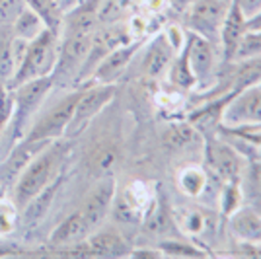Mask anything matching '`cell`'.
Segmentation results:
<instances>
[{"mask_svg":"<svg viewBox=\"0 0 261 259\" xmlns=\"http://www.w3.org/2000/svg\"><path fill=\"white\" fill-rule=\"evenodd\" d=\"M240 189L246 203L261 197V160L246 158V166L240 177Z\"/></svg>","mask_w":261,"mask_h":259,"instance_id":"cell-22","label":"cell"},{"mask_svg":"<svg viewBox=\"0 0 261 259\" xmlns=\"http://www.w3.org/2000/svg\"><path fill=\"white\" fill-rule=\"evenodd\" d=\"M246 203L244 195L240 189V184H222V191H220V209L224 218H228L238 206Z\"/></svg>","mask_w":261,"mask_h":259,"instance_id":"cell-30","label":"cell"},{"mask_svg":"<svg viewBox=\"0 0 261 259\" xmlns=\"http://www.w3.org/2000/svg\"><path fill=\"white\" fill-rule=\"evenodd\" d=\"M158 249L164 253V257H207L205 249L177 238H164L158 244Z\"/></svg>","mask_w":261,"mask_h":259,"instance_id":"cell-27","label":"cell"},{"mask_svg":"<svg viewBox=\"0 0 261 259\" xmlns=\"http://www.w3.org/2000/svg\"><path fill=\"white\" fill-rule=\"evenodd\" d=\"M45 28H47V25L43 23V20H41L32 8L25 6V8L20 12V16L16 18V22H14V35L32 41V39H35L39 33L43 32Z\"/></svg>","mask_w":261,"mask_h":259,"instance_id":"cell-26","label":"cell"},{"mask_svg":"<svg viewBox=\"0 0 261 259\" xmlns=\"http://www.w3.org/2000/svg\"><path fill=\"white\" fill-rule=\"evenodd\" d=\"M80 90H82V88H80ZM80 90L72 92V94L66 96L65 99H61L45 117H41L33 125V129L25 135V139H30V141L53 142L55 139L63 137L66 133V129H68L70 119H72L74 106H76L78 96H80Z\"/></svg>","mask_w":261,"mask_h":259,"instance_id":"cell-9","label":"cell"},{"mask_svg":"<svg viewBox=\"0 0 261 259\" xmlns=\"http://www.w3.org/2000/svg\"><path fill=\"white\" fill-rule=\"evenodd\" d=\"M228 230L238 242L261 244V213L250 203L238 206L228 216Z\"/></svg>","mask_w":261,"mask_h":259,"instance_id":"cell-15","label":"cell"},{"mask_svg":"<svg viewBox=\"0 0 261 259\" xmlns=\"http://www.w3.org/2000/svg\"><path fill=\"white\" fill-rule=\"evenodd\" d=\"M166 76H168V82L177 88H184V90L195 88V76H193L191 68H189V59H187L185 45L181 47V51L174 57V61H172Z\"/></svg>","mask_w":261,"mask_h":259,"instance_id":"cell-21","label":"cell"},{"mask_svg":"<svg viewBox=\"0 0 261 259\" xmlns=\"http://www.w3.org/2000/svg\"><path fill=\"white\" fill-rule=\"evenodd\" d=\"M61 185H63V175L57 173V175H55L49 184L45 185L39 193L33 195L32 199L20 209V211H22L23 226L35 228L41 220H43L45 216H47V213H49L51 205H53L55 197H57V191L61 189Z\"/></svg>","mask_w":261,"mask_h":259,"instance_id":"cell-16","label":"cell"},{"mask_svg":"<svg viewBox=\"0 0 261 259\" xmlns=\"http://www.w3.org/2000/svg\"><path fill=\"white\" fill-rule=\"evenodd\" d=\"M203 142V133L187 119L179 123H172L164 133V144L172 150H187L193 144Z\"/></svg>","mask_w":261,"mask_h":259,"instance_id":"cell-20","label":"cell"},{"mask_svg":"<svg viewBox=\"0 0 261 259\" xmlns=\"http://www.w3.org/2000/svg\"><path fill=\"white\" fill-rule=\"evenodd\" d=\"M14 72H16V66L12 57V39H2L0 41V82L8 84Z\"/></svg>","mask_w":261,"mask_h":259,"instance_id":"cell-31","label":"cell"},{"mask_svg":"<svg viewBox=\"0 0 261 259\" xmlns=\"http://www.w3.org/2000/svg\"><path fill=\"white\" fill-rule=\"evenodd\" d=\"M141 45H142V39H137V41H130V43L121 45L117 49L109 51L99 61V65L96 66V70H94V74H92L90 80L99 82V84H113L125 72V68L129 66L130 59L135 57V53L141 49Z\"/></svg>","mask_w":261,"mask_h":259,"instance_id":"cell-13","label":"cell"},{"mask_svg":"<svg viewBox=\"0 0 261 259\" xmlns=\"http://www.w3.org/2000/svg\"><path fill=\"white\" fill-rule=\"evenodd\" d=\"M16 226V205L0 203V236L10 234Z\"/></svg>","mask_w":261,"mask_h":259,"instance_id":"cell-34","label":"cell"},{"mask_svg":"<svg viewBox=\"0 0 261 259\" xmlns=\"http://www.w3.org/2000/svg\"><path fill=\"white\" fill-rule=\"evenodd\" d=\"M57 164H59V150L57 148H45L35 158L30 166L20 173L14 185V205L16 209H22L33 195H37L45 185L49 184L57 175Z\"/></svg>","mask_w":261,"mask_h":259,"instance_id":"cell-2","label":"cell"},{"mask_svg":"<svg viewBox=\"0 0 261 259\" xmlns=\"http://www.w3.org/2000/svg\"><path fill=\"white\" fill-rule=\"evenodd\" d=\"M135 0H103L98 8V23L121 22L133 12Z\"/></svg>","mask_w":261,"mask_h":259,"instance_id":"cell-28","label":"cell"},{"mask_svg":"<svg viewBox=\"0 0 261 259\" xmlns=\"http://www.w3.org/2000/svg\"><path fill=\"white\" fill-rule=\"evenodd\" d=\"M246 22L248 20L244 18V14L240 12V8L234 4V0H232L228 14H226V18L222 22V28H220V35H218V45L222 49V57H224L226 63L234 61L236 55H238L240 45H242L246 33H248Z\"/></svg>","mask_w":261,"mask_h":259,"instance_id":"cell-14","label":"cell"},{"mask_svg":"<svg viewBox=\"0 0 261 259\" xmlns=\"http://www.w3.org/2000/svg\"><path fill=\"white\" fill-rule=\"evenodd\" d=\"M14 109V97L10 96V90L4 82H0V129L12 119Z\"/></svg>","mask_w":261,"mask_h":259,"instance_id":"cell-33","label":"cell"},{"mask_svg":"<svg viewBox=\"0 0 261 259\" xmlns=\"http://www.w3.org/2000/svg\"><path fill=\"white\" fill-rule=\"evenodd\" d=\"M175 224L179 230H184L185 234H189L191 238L201 236L208 230V215L205 211H199L197 206L189 209L184 206V211H179V215L175 218Z\"/></svg>","mask_w":261,"mask_h":259,"instance_id":"cell-23","label":"cell"},{"mask_svg":"<svg viewBox=\"0 0 261 259\" xmlns=\"http://www.w3.org/2000/svg\"><path fill=\"white\" fill-rule=\"evenodd\" d=\"M28 8H32L43 23L53 30L55 33H59L61 25H63V10H61V2L59 0H23Z\"/></svg>","mask_w":261,"mask_h":259,"instance_id":"cell-24","label":"cell"},{"mask_svg":"<svg viewBox=\"0 0 261 259\" xmlns=\"http://www.w3.org/2000/svg\"><path fill=\"white\" fill-rule=\"evenodd\" d=\"M113 96H115L113 84H99V82L86 84L80 90V96H78V101L74 106V113H72V119L68 123V129L65 135L74 137L78 133H82V129L108 106L113 99Z\"/></svg>","mask_w":261,"mask_h":259,"instance_id":"cell-5","label":"cell"},{"mask_svg":"<svg viewBox=\"0 0 261 259\" xmlns=\"http://www.w3.org/2000/svg\"><path fill=\"white\" fill-rule=\"evenodd\" d=\"M92 232L94 230L86 222L82 211H76L70 216H66L65 220L55 228L53 232H51V236H49V242L53 246H59V248H68V246H74L78 242L86 240Z\"/></svg>","mask_w":261,"mask_h":259,"instance_id":"cell-18","label":"cell"},{"mask_svg":"<svg viewBox=\"0 0 261 259\" xmlns=\"http://www.w3.org/2000/svg\"><path fill=\"white\" fill-rule=\"evenodd\" d=\"M234 4L240 8L246 20H250L261 12V0H234Z\"/></svg>","mask_w":261,"mask_h":259,"instance_id":"cell-36","label":"cell"},{"mask_svg":"<svg viewBox=\"0 0 261 259\" xmlns=\"http://www.w3.org/2000/svg\"><path fill=\"white\" fill-rule=\"evenodd\" d=\"M248 203H250V205L253 206V209H257V211L261 213V197H257V199H253V201H248Z\"/></svg>","mask_w":261,"mask_h":259,"instance_id":"cell-40","label":"cell"},{"mask_svg":"<svg viewBox=\"0 0 261 259\" xmlns=\"http://www.w3.org/2000/svg\"><path fill=\"white\" fill-rule=\"evenodd\" d=\"M59 33L53 30L45 28L35 39L30 41L28 45V53L23 57L20 68L14 72L10 82L6 84L8 90H14L20 84L28 82V80H35V78H43V76H51L59 59Z\"/></svg>","mask_w":261,"mask_h":259,"instance_id":"cell-1","label":"cell"},{"mask_svg":"<svg viewBox=\"0 0 261 259\" xmlns=\"http://www.w3.org/2000/svg\"><path fill=\"white\" fill-rule=\"evenodd\" d=\"M259 86H261V82H259Z\"/></svg>","mask_w":261,"mask_h":259,"instance_id":"cell-42","label":"cell"},{"mask_svg":"<svg viewBox=\"0 0 261 259\" xmlns=\"http://www.w3.org/2000/svg\"><path fill=\"white\" fill-rule=\"evenodd\" d=\"M115 193H117V184L111 175H106L101 182H99L92 193L88 195V199L82 205V215L86 218V222L90 224L92 230L96 228L106 220V216L109 215L111 206H113V201H115Z\"/></svg>","mask_w":261,"mask_h":259,"instance_id":"cell-12","label":"cell"},{"mask_svg":"<svg viewBox=\"0 0 261 259\" xmlns=\"http://www.w3.org/2000/svg\"><path fill=\"white\" fill-rule=\"evenodd\" d=\"M179 53L166 33H160L154 37V41L148 45V51L144 57V72L150 78H160L168 72L174 57Z\"/></svg>","mask_w":261,"mask_h":259,"instance_id":"cell-17","label":"cell"},{"mask_svg":"<svg viewBox=\"0 0 261 259\" xmlns=\"http://www.w3.org/2000/svg\"><path fill=\"white\" fill-rule=\"evenodd\" d=\"M129 257H135V259H158V257H164V253L158 248H156V249L142 248V249H130Z\"/></svg>","mask_w":261,"mask_h":259,"instance_id":"cell-37","label":"cell"},{"mask_svg":"<svg viewBox=\"0 0 261 259\" xmlns=\"http://www.w3.org/2000/svg\"><path fill=\"white\" fill-rule=\"evenodd\" d=\"M55 80L53 76H43V78H35V80H28L20 84L18 88H14V109H12V117L16 121V131L18 135H22L28 121L33 113L37 111V108L41 106L43 97L51 92Z\"/></svg>","mask_w":261,"mask_h":259,"instance_id":"cell-6","label":"cell"},{"mask_svg":"<svg viewBox=\"0 0 261 259\" xmlns=\"http://www.w3.org/2000/svg\"><path fill=\"white\" fill-rule=\"evenodd\" d=\"M177 184H179V189L185 195L199 197L208 187V172L201 170V168H195V166L184 168L177 175Z\"/></svg>","mask_w":261,"mask_h":259,"instance_id":"cell-25","label":"cell"},{"mask_svg":"<svg viewBox=\"0 0 261 259\" xmlns=\"http://www.w3.org/2000/svg\"><path fill=\"white\" fill-rule=\"evenodd\" d=\"M92 43V33H70L65 35V41L59 45V59L53 70V80L57 76H65L76 80L80 68L86 61V55Z\"/></svg>","mask_w":261,"mask_h":259,"instance_id":"cell-10","label":"cell"},{"mask_svg":"<svg viewBox=\"0 0 261 259\" xmlns=\"http://www.w3.org/2000/svg\"><path fill=\"white\" fill-rule=\"evenodd\" d=\"M90 257H123L129 255V246L115 230H99L86 238Z\"/></svg>","mask_w":261,"mask_h":259,"instance_id":"cell-19","label":"cell"},{"mask_svg":"<svg viewBox=\"0 0 261 259\" xmlns=\"http://www.w3.org/2000/svg\"><path fill=\"white\" fill-rule=\"evenodd\" d=\"M261 123V86H251L232 94L226 108L222 111V125L224 127H238V125H257Z\"/></svg>","mask_w":261,"mask_h":259,"instance_id":"cell-7","label":"cell"},{"mask_svg":"<svg viewBox=\"0 0 261 259\" xmlns=\"http://www.w3.org/2000/svg\"><path fill=\"white\" fill-rule=\"evenodd\" d=\"M146 228L152 232V234H156V236H162L168 238L172 232H179V228H177V224H175V220L170 216V213L166 211V209H156L152 215H150V218H148V222H146Z\"/></svg>","mask_w":261,"mask_h":259,"instance_id":"cell-29","label":"cell"},{"mask_svg":"<svg viewBox=\"0 0 261 259\" xmlns=\"http://www.w3.org/2000/svg\"><path fill=\"white\" fill-rule=\"evenodd\" d=\"M49 144H51L49 141H30V139H23L18 146H14L12 152L8 154V158L0 164V187H8V185L16 184L20 173Z\"/></svg>","mask_w":261,"mask_h":259,"instance_id":"cell-11","label":"cell"},{"mask_svg":"<svg viewBox=\"0 0 261 259\" xmlns=\"http://www.w3.org/2000/svg\"><path fill=\"white\" fill-rule=\"evenodd\" d=\"M246 28H248V32H261V12L246 22Z\"/></svg>","mask_w":261,"mask_h":259,"instance_id":"cell-38","label":"cell"},{"mask_svg":"<svg viewBox=\"0 0 261 259\" xmlns=\"http://www.w3.org/2000/svg\"><path fill=\"white\" fill-rule=\"evenodd\" d=\"M230 4L232 2L228 0H193L187 6L185 14V23L189 32L205 37L217 47L220 28L228 14Z\"/></svg>","mask_w":261,"mask_h":259,"instance_id":"cell-3","label":"cell"},{"mask_svg":"<svg viewBox=\"0 0 261 259\" xmlns=\"http://www.w3.org/2000/svg\"><path fill=\"white\" fill-rule=\"evenodd\" d=\"M185 49L189 59V68L195 76V86L207 90L213 86L215 65H217V49L208 39L189 32L185 37Z\"/></svg>","mask_w":261,"mask_h":259,"instance_id":"cell-8","label":"cell"},{"mask_svg":"<svg viewBox=\"0 0 261 259\" xmlns=\"http://www.w3.org/2000/svg\"><path fill=\"white\" fill-rule=\"evenodd\" d=\"M168 2H170L174 8H177V10H184V8H187L193 0H168Z\"/></svg>","mask_w":261,"mask_h":259,"instance_id":"cell-39","label":"cell"},{"mask_svg":"<svg viewBox=\"0 0 261 259\" xmlns=\"http://www.w3.org/2000/svg\"><path fill=\"white\" fill-rule=\"evenodd\" d=\"M23 8H25L23 0H0V25L14 23Z\"/></svg>","mask_w":261,"mask_h":259,"instance_id":"cell-32","label":"cell"},{"mask_svg":"<svg viewBox=\"0 0 261 259\" xmlns=\"http://www.w3.org/2000/svg\"><path fill=\"white\" fill-rule=\"evenodd\" d=\"M207 172L222 184H240L246 166V156L230 141L208 139L205 146Z\"/></svg>","mask_w":261,"mask_h":259,"instance_id":"cell-4","label":"cell"},{"mask_svg":"<svg viewBox=\"0 0 261 259\" xmlns=\"http://www.w3.org/2000/svg\"><path fill=\"white\" fill-rule=\"evenodd\" d=\"M115 164V152L113 150H103L96 158L94 162V168H96V173H108Z\"/></svg>","mask_w":261,"mask_h":259,"instance_id":"cell-35","label":"cell"},{"mask_svg":"<svg viewBox=\"0 0 261 259\" xmlns=\"http://www.w3.org/2000/svg\"><path fill=\"white\" fill-rule=\"evenodd\" d=\"M228 2H232V0H228Z\"/></svg>","mask_w":261,"mask_h":259,"instance_id":"cell-41","label":"cell"}]
</instances>
